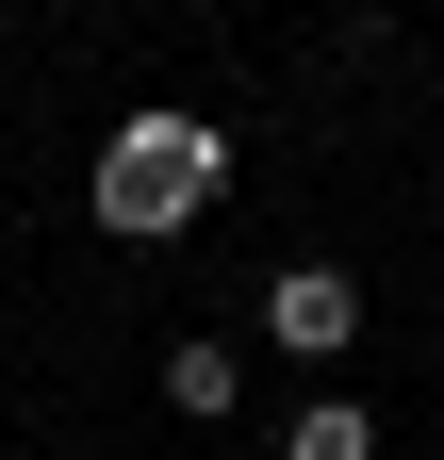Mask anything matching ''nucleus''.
I'll list each match as a JSON object with an SVG mask.
<instances>
[{"mask_svg": "<svg viewBox=\"0 0 444 460\" xmlns=\"http://www.w3.org/2000/svg\"><path fill=\"white\" fill-rule=\"evenodd\" d=\"M214 181H231V132H214V115H182V99H148V115H116V132H99L83 214L116 230V247H182V230L214 214Z\"/></svg>", "mask_w": 444, "mask_h": 460, "instance_id": "obj_1", "label": "nucleus"}, {"mask_svg": "<svg viewBox=\"0 0 444 460\" xmlns=\"http://www.w3.org/2000/svg\"><path fill=\"white\" fill-rule=\"evenodd\" d=\"M263 329H280V362H346L362 345V279L346 263H280L263 279Z\"/></svg>", "mask_w": 444, "mask_h": 460, "instance_id": "obj_2", "label": "nucleus"}, {"mask_svg": "<svg viewBox=\"0 0 444 460\" xmlns=\"http://www.w3.org/2000/svg\"><path fill=\"white\" fill-rule=\"evenodd\" d=\"M231 394H247V362H231L214 329H198V345H164V411H198V428H214Z\"/></svg>", "mask_w": 444, "mask_h": 460, "instance_id": "obj_3", "label": "nucleus"}, {"mask_svg": "<svg viewBox=\"0 0 444 460\" xmlns=\"http://www.w3.org/2000/svg\"><path fill=\"white\" fill-rule=\"evenodd\" d=\"M280 460H378V411H346V394H313V411L280 428Z\"/></svg>", "mask_w": 444, "mask_h": 460, "instance_id": "obj_4", "label": "nucleus"}]
</instances>
